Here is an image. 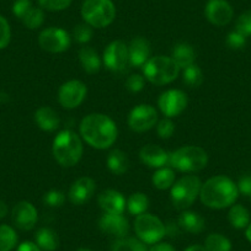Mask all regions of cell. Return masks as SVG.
<instances>
[{
	"label": "cell",
	"instance_id": "1",
	"mask_svg": "<svg viewBox=\"0 0 251 251\" xmlns=\"http://www.w3.org/2000/svg\"><path fill=\"white\" fill-rule=\"evenodd\" d=\"M80 136L95 149H107L113 146L118 136L116 123L103 113H90L81 120L79 126Z\"/></svg>",
	"mask_w": 251,
	"mask_h": 251
},
{
	"label": "cell",
	"instance_id": "2",
	"mask_svg": "<svg viewBox=\"0 0 251 251\" xmlns=\"http://www.w3.org/2000/svg\"><path fill=\"white\" fill-rule=\"evenodd\" d=\"M239 197L236 183L228 176L218 175L202 183L200 199L206 207L212 209H223L231 207Z\"/></svg>",
	"mask_w": 251,
	"mask_h": 251
},
{
	"label": "cell",
	"instance_id": "3",
	"mask_svg": "<svg viewBox=\"0 0 251 251\" xmlns=\"http://www.w3.org/2000/svg\"><path fill=\"white\" fill-rule=\"evenodd\" d=\"M84 147L81 138L71 129L62 131L55 136L52 144L54 159L63 168H72L80 161Z\"/></svg>",
	"mask_w": 251,
	"mask_h": 251
},
{
	"label": "cell",
	"instance_id": "4",
	"mask_svg": "<svg viewBox=\"0 0 251 251\" xmlns=\"http://www.w3.org/2000/svg\"><path fill=\"white\" fill-rule=\"evenodd\" d=\"M169 164L181 173H197L208 164V154L197 146H185L170 154Z\"/></svg>",
	"mask_w": 251,
	"mask_h": 251
},
{
	"label": "cell",
	"instance_id": "5",
	"mask_svg": "<svg viewBox=\"0 0 251 251\" xmlns=\"http://www.w3.org/2000/svg\"><path fill=\"white\" fill-rule=\"evenodd\" d=\"M181 68L171 57L155 55L149 58L143 66L144 76L154 85H166L175 80L180 74Z\"/></svg>",
	"mask_w": 251,
	"mask_h": 251
},
{
	"label": "cell",
	"instance_id": "6",
	"mask_svg": "<svg viewBox=\"0 0 251 251\" xmlns=\"http://www.w3.org/2000/svg\"><path fill=\"white\" fill-rule=\"evenodd\" d=\"M81 18L91 27H107L116 18L115 4L112 0H84Z\"/></svg>",
	"mask_w": 251,
	"mask_h": 251
},
{
	"label": "cell",
	"instance_id": "7",
	"mask_svg": "<svg viewBox=\"0 0 251 251\" xmlns=\"http://www.w3.org/2000/svg\"><path fill=\"white\" fill-rule=\"evenodd\" d=\"M201 187L202 182L196 175H186L176 181L170 191V199L174 207L180 211L190 208L200 196Z\"/></svg>",
	"mask_w": 251,
	"mask_h": 251
},
{
	"label": "cell",
	"instance_id": "8",
	"mask_svg": "<svg viewBox=\"0 0 251 251\" xmlns=\"http://www.w3.org/2000/svg\"><path fill=\"white\" fill-rule=\"evenodd\" d=\"M134 231L137 238L146 244L160 243L166 235V226L158 217L149 213L139 214L134 219Z\"/></svg>",
	"mask_w": 251,
	"mask_h": 251
},
{
	"label": "cell",
	"instance_id": "9",
	"mask_svg": "<svg viewBox=\"0 0 251 251\" xmlns=\"http://www.w3.org/2000/svg\"><path fill=\"white\" fill-rule=\"evenodd\" d=\"M72 37L66 30L59 27H48L41 31L38 45L48 53H63L71 47Z\"/></svg>",
	"mask_w": 251,
	"mask_h": 251
},
{
	"label": "cell",
	"instance_id": "10",
	"mask_svg": "<svg viewBox=\"0 0 251 251\" xmlns=\"http://www.w3.org/2000/svg\"><path fill=\"white\" fill-rule=\"evenodd\" d=\"M88 94V88L81 80H68L62 84L58 90V101L67 110L79 107L84 102Z\"/></svg>",
	"mask_w": 251,
	"mask_h": 251
},
{
	"label": "cell",
	"instance_id": "11",
	"mask_svg": "<svg viewBox=\"0 0 251 251\" xmlns=\"http://www.w3.org/2000/svg\"><path fill=\"white\" fill-rule=\"evenodd\" d=\"M127 122L132 131L138 132V133L147 132L158 123V111L151 105L142 103L132 108Z\"/></svg>",
	"mask_w": 251,
	"mask_h": 251
},
{
	"label": "cell",
	"instance_id": "12",
	"mask_svg": "<svg viewBox=\"0 0 251 251\" xmlns=\"http://www.w3.org/2000/svg\"><path fill=\"white\" fill-rule=\"evenodd\" d=\"M102 62L111 72H122L129 63L128 46L123 41H112L103 50Z\"/></svg>",
	"mask_w": 251,
	"mask_h": 251
},
{
	"label": "cell",
	"instance_id": "13",
	"mask_svg": "<svg viewBox=\"0 0 251 251\" xmlns=\"http://www.w3.org/2000/svg\"><path fill=\"white\" fill-rule=\"evenodd\" d=\"M188 105L187 95L182 90L170 89L159 96L158 106L163 115L168 118L176 117L186 110Z\"/></svg>",
	"mask_w": 251,
	"mask_h": 251
},
{
	"label": "cell",
	"instance_id": "14",
	"mask_svg": "<svg viewBox=\"0 0 251 251\" xmlns=\"http://www.w3.org/2000/svg\"><path fill=\"white\" fill-rule=\"evenodd\" d=\"M204 15L207 20L214 26H226L233 20L234 10L226 0H208Z\"/></svg>",
	"mask_w": 251,
	"mask_h": 251
},
{
	"label": "cell",
	"instance_id": "15",
	"mask_svg": "<svg viewBox=\"0 0 251 251\" xmlns=\"http://www.w3.org/2000/svg\"><path fill=\"white\" fill-rule=\"evenodd\" d=\"M11 219L16 228H19L20 230H31L35 228L36 223H37V209L31 202L21 201L16 203L13 208Z\"/></svg>",
	"mask_w": 251,
	"mask_h": 251
},
{
	"label": "cell",
	"instance_id": "16",
	"mask_svg": "<svg viewBox=\"0 0 251 251\" xmlns=\"http://www.w3.org/2000/svg\"><path fill=\"white\" fill-rule=\"evenodd\" d=\"M99 228L105 234L121 239L128 234L129 223L123 214L103 213L99 221Z\"/></svg>",
	"mask_w": 251,
	"mask_h": 251
},
{
	"label": "cell",
	"instance_id": "17",
	"mask_svg": "<svg viewBox=\"0 0 251 251\" xmlns=\"http://www.w3.org/2000/svg\"><path fill=\"white\" fill-rule=\"evenodd\" d=\"M96 191V183L89 176H83L79 177L78 180L74 181L73 185L71 186L69 190V201L75 206H81L86 203L91 197L94 196Z\"/></svg>",
	"mask_w": 251,
	"mask_h": 251
},
{
	"label": "cell",
	"instance_id": "18",
	"mask_svg": "<svg viewBox=\"0 0 251 251\" xmlns=\"http://www.w3.org/2000/svg\"><path fill=\"white\" fill-rule=\"evenodd\" d=\"M98 202L103 213L123 214L127 201L120 191L116 190H105L98 197Z\"/></svg>",
	"mask_w": 251,
	"mask_h": 251
},
{
	"label": "cell",
	"instance_id": "19",
	"mask_svg": "<svg viewBox=\"0 0 251 251\" xmlns=\"http://www.w3.org/2000/svg\"><path fill=\"white\" fill-rule=\"evenodd\" d=\"M139 159L149 168L160 169L169 163L170 155L161 147L155 144H147L139 151Z\"/></svg>",
	"mask_w": 251,
	"mask_h": 251
},
{
	"label": "cell",
	"instance_id": "20",
	"mask_svg": "<svg viewBox=\"0 0 251 251\" xmlns=\"http://www.w3.org/2000/svg\"><path fill=\"white\" fill-rule=\"evenodd\" d=\"M129 64L143 67L151 58V43L144 37H134L128 46Z\"/></svg>",
	"mask_w": 251,
	"mask_h": 251
},
{
	"label": "cell",
	"instance_id": "21",
	"mask_svg": "<svg viewBox=\"0 0 251 251\" xmlns=\"http://www.w3.org/2000/svg\"><path fill=\"white\" fill-rule=\"evenodd\" d=\"M35 122L38 128L45 132H54L59 128L60 117L55 110L50 106H41L35 112Z\"/></svg>",
	"mask_w": 251,
	"mask_h": 251
},
{
	"label": "cell",
	"instance_id": "22",
	"mask_svg": "<svg viewBox=\"0 0 251 251\" xmlns=\"http://www.w3.org/2000/svg\"><path fill=\"white\" fill-rule=\"evenodd\" d=\"M178 226L187 233L200 234L206 228V222L203 217L200 216L196 212L183 211L178 216Z\"/></svg>",
	"mask_w": 251,
	"mask_h": 251
},
{
	"label": "cell",
	"instance_id": "23",
	"mask_svg": "<svg viewBox=\"0 0 251 251\" xmlns=\"http://www.w3.org/2000/svg\"><path fill=\"white\" fill-rule=\"evenodd\" d=\"M171 58L181 69H183L194 64L195 60H196V52L191 45L186 42H180L173 47Z\"/></svg>",
	"mask_w": 251,
	"mask_h": 251
},
{
	"label": "cell",
	"instance_id": "24",
	"mask_svg": "<svg viewBox=\"0 0 251 251\" xmlns=\"http://www.w3.org/2000/svg\"><path fill=\"white\" fill-rule=\"evenodd\" d=\"M79 62H80L84 72H86L88 74H96L101 69V64H102V60L98 52L89 46L80 48Z\"/></svg>",
	"mask_w": 251,
	"mask_h": 251
},
{
	"label": "cell",
	"instance_id": "25",
	"mask_svg": "<svg viewBox=\"0 0 251 251\" xmlns=\"http://www.w3.org/2000/svg\"><path fill=\"white\" fill-rule=\"evenodd\" d=\"M107 168L115 175H123L129 169V159L121 149H113L107 156Z\"/></svg>",
	"mask_w": 251,
	"mask_h": 251
},
{
	"label": "cell",
	"instance_id": "26",
	"mask_svg": "<svg viewBox=\"0 0 251 251\" xmlns=\"http://www.w3.org/2000/svg\"><path fill=\"white\" fill-rule=\"evenodd\" d=\"M35 240L43 251H55L59 248V236L50 228L38 229L35 234Z\"/></svg>",
	"mask_w": 251,
	"mask_h": 251
},
{
	"label": "cell",
	"instance_id": "27",
	"mask_svg": "<svg viewBox=\"0 0 251 251\" xmlns=\"http://www.w3.org/2000/svg\"><path fill=\"white\" fill-rule=\"evenodd\" d=\"M229 223L235 229H245L250 224V212L243 204H233L228 213Z\"/></svg>",
	"mask_w": 251,
	"mask_h": 251
},
{
	"label": "cell",
	"instance_id": "28",
	"mask_svg": "<svg viewBox=\"0 0 251 251\" xmlns=\"http://www.w3.org/2000/svg\"><path fill=\"white\" fill-rule=\"evenodd\" d=\"M153 181L154 187L158 190H168V188L173 187L175 183V171L171 168H160L153 174Z\"/></svg>",
	"mask_w": 251,
	"mask_h": 251
},
{
	"label": "cell",
	"instance_id": "29",
	"mask_svg": "<svg viewBox=\"0 0 251 251\" xmlns=\"http://www.w3.org/2000/svg\"><path fill=\"white\" fill-rule=\"evenodd\" d=\"M127 209L133 216H139V214L146 213L149 207V199L143 192H134L127 200L126 204Z\"/></svg>",
	"mask_w": 251,
	"mask_h": 251
},
{
	"label": "cell",
	"instance_id": "30",
	"mask_svg": "<svg viewBox=\"0 0 251 251\" xmlns=\"http://www.w3.org/2000/svg\"><path fill=\"white\" fill-rule=\"evenodd\" d=\"M182 81L188 88H199L203 83V73L197 64H191L182 69Z\"/></svg>",
	"mask_w": 251,
	"mask_h": 251
},
{
	"label": "cell",
	"instance_id": "31",
	"mask_svg": "<svg viewBox=\"0 0 251 251\" xmlns=\"http://www.w3.org/2000/svg\"><path fill=\"white\" fill-rule=\"evenodd\" d=\"M112 251H148L147 244L138 238H121L113 243Z\"/></svg>",
	"mask_w": 251,
	"mask_h": 251
},
{
	"label": "cell",
	"instance_id": "32",
	"mask_svg": "<svg viewBox=\"0 0 251 251\" xmlns=\"http://www.w3.org/2000/svg\"><path fill=\"white\" fill-rule=\"evenodd\" d=\"M18 244V234L15 229L8 224L0 226V251H11Z\"/></svg>",
	"mask_w": 251,
	"mask_h": 251
},
{
	"label": "cell",
	"instance_id": "33",
	"mask_svg": "<svg viewBox=\"0 0 251 251\" xmlns=\"http://www.w3.org/2000/svg\"><path fill=\"white\" fill-rule=\"evenodd\" d=\"M204 248L208 251H230L231 243L226 236L213 233L207 236L204 241Z\"/></svg>",
	"mask_w": 251,
	"mask_h": 251
},
{
	"label": "cell",
	"instance_id": "34",
	"mask_svg": "<svg viewBox=\"0 0 251 251\" xmlns=\"http://www.w3.org/2000/svg\"><path fill=\"white\" fill-rule=\"evenodd\" d=\"M21 21L30 30H36V28L41 27L42 24L45 23V13H43V9L32 6Z\"/></svg>",
	"mask_w": 251,
	"mask_h": 251
},
{
	"label": "cell",
	"instance_id": "35",
	"mask_svg": "<svg viewBox=\"0 0 251 251\" xmlns=\"http://www.w3.org/2000/svg\"><path fill=\"white\" fill-rule=\"evenodd\" d=\"M235 31L244 35L245 37L251 36V9L246 10L236 19L235 21Z\"/></svg>",
	"mask_w": 251,
	"mask_h": 251
},
{
	"label": "cell",
	"instance_id": "36",
	"mask_svg": "<svg viewBox=\"0 0 251 251\" xmlns=\"http://www.w3.org/2000/svg\"><path fill=\"white\" fill-rule=\"evenodd\" d=\"M73 37L76 42L81 43V45L88 43L93 38V27L86 23L79 24L74 27Z\"/></svg>",
	"mask_w": 251,
	"mask_h": 251
},
{
	"label": "cell",
	"instance_id": "37",
	"mask_svg": "<svg viewBox=\"0 0 251 251\" xmlns=\"http://www.w3.org/2000/svg\"><path fill=\"white\" fill-rule=\"evenodd\" d=\"M66 202V195L59 190H50L43 195V203L48 207H62Z\"/></svg>",
	"mask_w": 251,
	"mask_h": 251
},
{
	"label": "cell",
	"instance_id": "38",
	"mask_svg": "<svg viewBox=\"0 0 251 251\" xmlns=\"http://www.w3.org/2000/svg\"><path fill=\"white\" fill-rule=\"evenodd\" d=\"M73 0H38L40 8L47 11H62L71 6Z\"/></svg>",
	"mask_w": 251,
	"mask_h": 251
},
{
	"label": "cell",
	"instance_id": "39",
	"mask_svg": "<svg viewBox=\"0 0 251 251\" xmlns=\"http://www.w3.org/2000/svg\"><path fill=\"white\" fill-rule=\"evenodd\" d=\"M175 132V125L171 121V118H163L156 123V133L161 139H169Z\"/></svg>",
	"mask_w": 251,
	"mask_h": 251
},
{
	"label": "cell",
	"instance_id": "40",
	"mask_svg": "<svg viewBox=\"0 0 251 251\" xmlns=\"http://www.w3.org/2000/svg\"><path fill=\"white\" fill-rule=\"evenodd\" d=\"M11 40V30L8 20L0 15V50H4L9 46Z\"/></svg>",
	"mask_w": 251,
	"mask_h": 251
},
{
	"label": "cell",
	"instance_id": "41",
	"mask_svg": "<svg viewBox=\"0 0 251 251\" xmlns=\"http://www.w3.org/2000/svg\"><path fill=\"white\" fill-rule=\"evenodd\" d=\"M226 43L230 50H243L246 45V37L241 35V33H239L238 31H233V32H230L226 36Z\"/></svg>",
	"mask_w": 251,
	"mask_h": 251
},
{
	"label": "cell",
	"instance_id": "42",
	"mask_svg": "<svg viewBox=\"0 0 251 251\" xmlns=\"http://www.w3.org/2000/svg\"><path fill=\"white\" fill-rule=\"evenodd\" d=\"M126 88L128 89L131 93H139L144 88V76L141 74H132L126 80Z\"/></svg>",
	"mask_w": 251,
	"mask_h": 251
},
{
	"label": "cell",
	"instance_id": "43",
	"mask_svg": "<svg viewBox=\"0 0 251 251\" xmlns=\"http://www.w3.org/2000/svg\"><path fill=\"white\" fill-rule=\"evenodd\" d=\"M32 6L33 5L31 4L30 0H16L13 5V13L16 18L23 20L24 16L28 13V10H30Z\"/></svg>",
	"mask_w": 251,
	"mask_h": 251
},
{
	"label": "cell",
	"instance_id": "44",
	"mask_svg": "<svg viewBox=\"0 0 251 251\" xmlns=\"http://www.w3.org/2000/svg\"><path fill=\"white\" fill-rule=\"evenodd\" d=\"M239 190V194L244 196H250L251 195V174H245L239 178V182L236 183Z\"/></svg>",
	"mask_w": 251,
	"mask_h": 251
},
{
	"label": "cell",
	"instance_id": "45",
	"mask_svg": "<svg viewBox=\"0 0 251 251\" xmlns=\"http://www.w3.org/2000/svg\"><path fill=\"white\" fill-rule=\"evenodd\" d=\"M16 251H42L40 249V246L36 243H32V241H24L20 245L18 246Z\"/></svg>",
	"mask_w": 251,
	"mask_h": 251
},
{
	"label": "cell",
	"instance_id": "46",
	"mask_svg": "<svg viewBox=\"0 0 251 251\" xmlns=\"http://www.w3.org/2000/svg\"><path fill=\"white\" fill-rule=\"evenodd\" d=\"M148 251H176L173 245L168 243H156Z\"/></svg>",
	"mask_w": 251,
	"mask_h": 251
},
{
	"label": "cell",
	"instance_id": "47",
	"mask_svg": "<svg viewBox=\"0 0 251 251\" xmlns=\"http://www.w3.org/2000/svg\"><path fill=\"white\" fill-rule=\"evenodd\" d=\"M8 211L9 209H8V206H6L5 202L0 200V219H3L4 217H6Z\"/></svg>",
	"mask_w": 251,
	"mask_h": 251
},
{
	"label": "cell",
	"instance_id": "48",
	"mask_svg": "<svg viewBox=\"0 0 251 251\" xmlns=\"http://www.w3.org/2000/svg\"><path fill=\"white\" fill-rule=\"evenodd\" d=\"M10 101V96L5 93V91L0 90V103H6Z\"/></svg>",
	"mask_w": 251,
	"mask_h": 251
},
{
	"label": "cell",
	"instance_id": "49",
	"mask_svg": "<svg viewBox=\"0 0 251 251\" xmlns=\"http://www.w3.org/2000/svg\"><path fill=\"white\" fill-rule=\"evenodd\" d=\"M185 251H208L207 250L204 246H201V245H191V246H188L187 249H186Z\"/></svg>",
	"mask_w": 251,
	"mask_h": 251
},
{
	"label": "cell",
	"instance_id": "50",
	"mask_svg": "<svg viewBox=\"0 0 251 251\" xmlns=\"http://www.w3.org/2000/svg\"><path fill=\"white\" fill-rule=\"evenodd\" d=\"M245 236H246V239H248V240L250 241V243H251V223L249 224L248 226H246V230H245Z\"/></svg>",
	"mask_w": 251,
	"mask_h": 251
},
{
	"label": "cell",
	"instance_id": "51",
	"mask_svg": "<svg viewBox=\"0 0 251 251\" xmlns=\"http://www.w3.org/2000/svg\"><path fill=\"white\" fill-rule=\"evenodd\" d=\"M75 251H93V250H90V249H86V248H80Z\"/></svg>",
	"mask_w": 251,
	"mask_h": 251
},
{
	"label": "cell",
	"instance_id": "52",
	"mask_svg": "<svg viewBox=\"0 0 251 251\" xmlns=\"http://www.w3.org/2000/svg\"><path fill=\"white\" fill-rule=\"evenodd\" d=\"M249 197H250V203H251V195H250V196H249Z\"/></svg>",
	"mask_w": 251,
	"mask_h": 251
}]
</instances>
